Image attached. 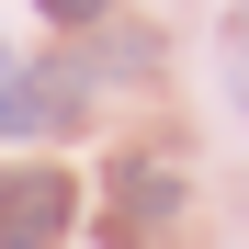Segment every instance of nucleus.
I'll return each instance as SVG.
<instances>
[{"label":"nucleus","mask_w":249,"mask_h":249,"mask_svg":"<svg viewBox=\"0 0 249 249\" xmlns=\"http://www.w3.org/2000/svg\"><path fill=\"white\" fill-rule=\"evenodd\" d=\"M34 12H46V23H102L113 0H34Z\"/></svg>","instance_id":"3"},{"label":"nucleus","mask_w":249,"mask_h":249,"mask_svg":"<svg viewBox=\"0 0 249 249\" xmlns=\"http://www.w3.org/2000/svg\"><path fill=\"white\" fill-rule=\"evenodd\" d=\"M170 215H181V170H170V159H147V170L113 181V249H159Z\"/></svg>","instance_id":"2"},{"label":"nucleus","mask_w":249,"mask_h":249,"mask_svg":"<svg viewBox=\"0 0 249 249\" xmlns=\"http://www.w3.org/2000/svg\"><path fill=\"white\" fill-rule=\"evenodd\" d=\"M57 227H68V170H46V159L0 170V249H46Z\"/></svg>","instance_id":"1"}]
</instances>
